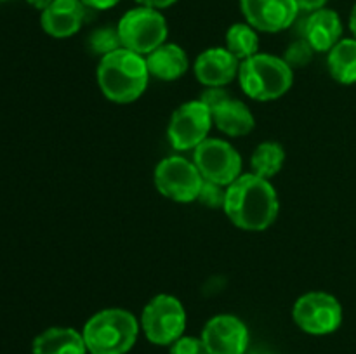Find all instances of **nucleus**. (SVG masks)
I'll return each mask as SVG.
<instances>
[{
    "label": "nucleus",
    "mask_w": 356,
    "mask_h": 354,
    "mask_svg": "<svg viewBox=\"0 0 356 354\" xmlns=\"http://www.w3.org/2000/svg\"><path fill=\"white\" fill-rule=\"evenodd\" d=\"M193 163L204 180L226 186L242 176V156L229 142L207 137L195 148Z\"/></svg>",
    "instance_id": "1a4fd4ad"
},
{
    "label": "nucleus",
    "mask_w": 356,
    "mask_h": 354,
    "mask_svg": "<svg viewBox=\"0 0 356 354\" xmlns=\"http://www.w3.org/2000/svg\"><path fill=\"white\" fill-rule=\"evenodd\" d=\"M299 6V10H308V12H315V10L323 9L330 0H296Z\"/></svg>",
    "instance_id": "a878e982"
},
{
    "label": "nucleus",
    "mask_w": 356,
    "mask_h": 354,
    "mask_svg": "<svg viewBox=\"0 0 356 354\" xmlns=\"http://www.w3.org/2000/svg\"><path fill=\"white\" fill-rule=\"evenodd\" d=\"M145 58L149 75L159 80H165V82L177 80L190 68L188 54L177 44H167L165 42Z\"/></svg>",
    "instance_id": "f3484780"
},
{
    "label": "nucleus",
    "mask_w": 356,
    "mask_h": 354,
    "mask_svg": "<svg viewBox=\"0 0 356 354\" xmlns=\"http://www.w3.org/2000/svg\"><path fill=\"white\" fill-rule=\"evenodd\" d=\"M240 87L254 101H275L289 92L294 82V71L284 61L271 54L257 52L240 62Z\"/></svg>",
    "instance_id": "20e7f679"
},
{
    "label": "nucleus",
    "mask_w": 356,
    "mask_h": 354,
    "mask_svg": "<svg viewBox=\"0 0 356 354\" xmlns=\"http://www.w3.org/2000/svg\"><path fill=\"white\" fill-rule=\"evenodd\" d=\"M149 71L146 58L141 54L117 49L103 56L97 66V83L104 97L113 103H132L145 94Z\"/></svg>",
    "instance_id": "f03ea898"
},
{
    "label": "nucleus",
    "mask_w": 356,
    "mask_h": 354,
    "mask_svg": "<svg viewBox=\"0 0 356 354\" xmlns=\"http://www.w3.org/2000/svg\"><path fill=\"white\" fill-rule=\"evenodd\" d=\"M33 354H87L83 335L75 328L52 326L35 337L31 344Z\"/></svg>",
    "instance_id": "a211bd4d"
},
{
    "label": "nucleus",
    "mask_w": 356,
    "mask_h": 354,
    "mask_svg": "<svg viewBox=\"0 0 356 354\" xmlns=\"http://www.w3.org/2000/svg\"><path fill=\"white\" fill-rule=\"evenodd\" d=\"M212 115V124L226 135L240 137L247 135L256 127L252 111L243 101L229 96L225 87H207L200 96Z\"/></svg>",
    "instance_id": "9b49d317"
},
{
    "label": "nucleus",
    "mask_w": 356,
    "mask_h": 354,
    "mask_svg": "<svg viewBox=\"0 0 356 354\" xmlns=\"http://www.w3.org/2000/svg\"><path fill=\"white\" fill-rule=\"evenodd\" d=\"M343 37V21L332 9L315 10L305 24V38L315 52H329Z\"/></svg>",
    "instance_id": "dca6fc26"
},
{
    "label": "nucleus",
    "mask_w": 356,
    "mask_h": 354,
    "mask_svg": "<svg viewBox=\"0 0 356 354\" xmlns=\"http://www.w3.org/2000/svg\"><path fill=\"white\" fill-rule=\"evenodd\" d=\"M285 162V149L280 142L264 141L254 149L250 156V169L257 177L270 180L282 170Z\"/></svg>",
    "instance_id": "aec40b11"
},
{
    "label": "nucleus",
    "mask_w": 356,
    "mask_h": 354,
    "mask_svg": "<svg viewBox=\"0 0 356 354\" xmlns=\"http://www.w3.org/2000/svg\"><path fill=\"white\" fill-rule=\"evenodd\" d=\"M141 328L146 339L155 346H170L186 330L184 305L174 295H156L143 309Z\"/></svg>",
    "instance_id": "423d86ee"
},
{
    "label": "nucleus",
    "mask_w": 356,
    "mask_h": 354,
    "mask_svg": "<svg viewBox=\"0 0 356 354\" xmlns=\"http://www.w3.org/2000/svg\"><path fill=\"white\" fill-rule=\"evenodd\" d=\"M292 318L309 335H329L343 323V307L327 292H308L296 301Z\"/></svg>",
    "instance_id": "0eeeda50"
},
{
    "label": "nucleus",
    "mask_w": 356,
    "mask_h": 354,
    "mask_svg": "<svg viewBox=\"0 0 356 354\" xmlns=\"http://www.w3.org/2000/svg\"><path fill=\"white\" fill-rule=\"evenodd\" d=\"M28 3H30L31 7H35V9H38V10H44L45 7L49 6V3L52 2V0H26Z\"/></svg>",
    "instance_id": "c85d7f7f"
},
{
    "label": "nucleus",
    "mask_w": 356,
    "mask_h": 354,
    "mask_svg": "<svg viewBox=\"0 0 356 354\" xmlns=\"http://www.w3.org/2000/svg\"><path fill=\"white\" fill-rule=\"evenodd\" d=\"M195 75L205 87H225L238 75L240 61L226 47H211L195 61Z\"/></svg>",
    "instance_id": "2eb2a0df"
},
{
    "label": "nucleus",
    "mask_w": 356,
    "mask_h": 354,
    "mask_svg": "<svg viewBox=\"0 0 356 354\" xmlns=\"http://www.w3.org/2000/svg\"><path fill=\"white\" fill-rule=\"evenodd\" d=\"M313 52H315V49L309 45V42L306 40V38H302V40H296L292 42V44L287 47V51H285L284 61L287 62L292 69L302 68V66H306L309 61H312Z\"/></svg>",
    "instance_id": "5701e85b"
},
{
    "label": "nucleus",
    "mask_w": 356,
    "mask_h": 354,
    "mask_svg": "<svg viewBox=\"0 0 356 354\" xmlns=\"http://www.w3.org/2000/svg\"><path fill=\"white\" fill-rule=\"evenodd\" d=\"M89 354H127L139 335L138 319L125 309H103L82 330Z\"/></svg>",
    "instance_id": "7ed1b4c3"
},
{
    "label": "nucleus",
    "mask_w": 356,
    "mask_h": 354,
    "mask_svg": "<svg viewBox=\"0 0 356 354\" xmlns=\"http://www.w3.org/2000/svg\"><path fill=\"white\" fill-rule=\"evenodd\" d=\"M89 45L92 52L101 54V58H103V56L122 47L120 35H118L117 28H99V30L90 35Z\"/></svg>",
    "instance_id": "4be33fe9"
},
{
    "label": "nucleus",
    "mask_w": 356,
    "mask_h": 354,
    "mask_svg": "<svg viewBox=\"0 0 356 354\" xmlns=\"http://www.w3.org/2000/svg\"><path fill=\"white\" fill-rule=\"evenodd\" d=\"M240 9L247 23L264 33L287 30L299 14L296 0H240Z\"/></svg>",
    "instance_id": "ddd939ff"
},
{
    "label": "nucleus",
    "mask_w": 356,
    "mask_h": 354,
    "mask_svg": "<svg viewBox=\"0 0 356 354\" xmlns=\"http://www.w3.org/2000/svg\"><path fill=\"white\" fill-rule=\"evenodd\" d=\"M350 30L356 38V3L353 6V9H351V14H350Z\"/></svg>",
    "instance_id": "c756f323"
},
{
    "label": "nucleus",
    "mask_w": 356,
    "mask_h": 354,
    "mask_svg": "<svg viewBox=\"0 0 356 354\" xmlns=\"http://www.w3.org/2000/svg\"><path fill=\"white\" fill-rule=\"evenodd\" d=\"M225 186H219V184L211 183V180H204L202 184L200 194H198L197 200L200 201L202 205L211 208H222L225 207V196L226 189H222Z\"/></svg>",
    "instance_id": "b1692460"
},
{
    "label": "nucleus",
    "mask_w": 356,
    "mask_h": 354,
    "mask_svg": "<svg viewBox=\"0 0 356 354\" xmlns=\"http://www.w3.org/2000/svg\"><path fill=\"white\" fill-rule=\"evenodd\" d=\"M169 354H209L202 337H181L176 342L170 344Z\"/></svg>",
    "instance_id": "393cba45"
},
{
    "label": "nucleus",
    "mask_w": 356,
    "mask_h": 354,
    "mask_svg": "<svg viewBox=\"0 0 356 354\" xmlns=\"http://www.w3.org/2000/svg\"><path fill=\"white\" fill-rule=\"evenodd\" d=\"M82 0H52L40 16L42 30L54 38H68L82 28L86 19Z\"/></svg>",
    "instance_id": "4468645a"
},
{
    "label": "nucleus",
    "mask_w": 356,
    "mask_h": 354,
    "mask_svg": "<svg viewBox=\"0 0 356 354\" xmlns=\"http://www.w3.org/2000/svg\"><path fill=\"white\" fill-rule=\"evenodd\" d=\"M86 3V7H90V9H96V10H106L111 9V7L117 6L120 0H82Z\"/></svg>",
    "instance_id": "bb28decb"
},
{
    "label": "nucleus",
    "mask_w": 356,
    "mask_h": 354,
    "mask_svg": "<svg viewBox=\"0 0 356 354\" xmlns=\"http://www.w3.org/2000/svg\"><path fill=\"white\" fill-rule=\"evenodd\" d=\"M225 214L245 231H264L278 217L280 203L273 184L263 177L243 174L226 187Z\"/></svg>",
    "instance_id": "f257e3e1"
},
{
    "label": "nucleus",
    "mask_w": 356,
    "mask_h": 354,
    "mask_svg": "<svg viewBox=\"0 0 356 354\" xmlns=\"http://www.w3.org/2000/svg\"><path fill=\"white\" fill-rule=\"evenodd\" d=\"M122 47L148 56L162 44H165L169 26L160 10L152 7H136L127 10L117 24Z\"/></svg>",
    "instance_id": "39448f33"
},
{
    "label": "nucleus",
    "mask_w": 356,
    "mask_h": 354,
    "mask_svg": "<svg viewBox=\"0 0 356 354\" xmlns=\"http://www.w3.org/2000/svg\"><path fill=\"white\" fill-rule=\"evenodd\" d=\"M0 2H7V0H0Z\"/></svg>",
    "instance_id": "2f4dec72"
},
{
    "label": "nucleus",
    "mask_w": 356,
    "mask_h": 354,
    "mask_svg": "<svg viewBox=\"0 0 356 354\" xmlns=\"http://www.w3.org/2000/svg\"><path fill=\"white\" fill-rule=\"evenodd\" d=\"M212 115L207 104L200 99L183 103L170 117L167 137L177 151H188L200 146L207 139L212 127Z\"/></svg>",
    "instance_id": "9d476101"
},
{
    "label": "nucleus",
    "mask_w": 356,
    "mask_h": 354,
    "mask_svg": "<svg viewBox=\"0 0 356 354\" xmlns=\"http://www.w3.org/2000/svg\"><path fill=\"white\" fill-rule=\"evenodd\" d=\"M226 49L238 61L252 58L259 52V35L249 23H235L226 31Z\"/></svg>",
    "instance_id": "412c9836"
},
{
    "label": "nucleus",
    "mask_w": 356,
    "mask_h": 354,
    "mask_svg": "<svg viewBox=\"0 0 356 354\" xmlns=\"http://www.w3.org/2000/svg\"><path fill=\"white\" fill-rule=\"evenodd\" d=\"M202 340L209 354H247L249 328L233 314H218L205 323Z\"/></svg>",
    "instance_id": "f8f14e48"
},
{
    "label": "nucleus",
    "mask_w": 356,
    "mask_h": 354,
    "mask_svg": "<svg viewBox=\"0 0 356 354\" xmlns=\"http://www.w3.org/2000/svg\"><path fill=\"white\" fill-rule=\"evenodd\" d=\"M204 177L197 165L183 156H167L155 169V186L160 194L172 201L190 203L200 194Z\"/></svg>",
    "instance_id": "6e6552de"
},
{
    "label": "nucleus",
    "mask_w": 356,
    "mask_h": 354,
    "mask_svg": "<svg viewBox=\"0 0 356 354\" xmlns=\"http://www.w3.org/2000/svg\"><path fill=\"white\" fill-rule=\"evenodd\" d=\"M329 71L343 85L356 83V38H341L329 51Z\"/></svg>",
    "instance_id": "6ab92c4d"
},
{
    "label": "nucleus",
    "mask_w": 356,
    "mask_h": 354,
    "mask_svg": "<svg viewBox=\"0 0 356 354\" xmlns=\"http://www.w3.org/2000/svg\"><path fill=\"white\" fill-rule=\"evenodd\" d=\"M138 3H141L143 7H152V9H167V7L174 6L177 0H136Z\"/></svg>",
    "instance_id": "cd10ccee"
},
{
    "label": "nucleus",
    "mask_w": 356,
    "mask_h": 354,
    "mask_svg": "<svg viewBox=\"0 0 356 354\" xmlns=\"http://www.w3.org/2000/svg\"><path fill=\"white\" fill-rule=\"evenodd\" d=\"M247 354H266V353H261V351H250L249 353V351H247Z\"/></svg>",
    "instance_id": "7c9ffc66"
}]
</instances>
